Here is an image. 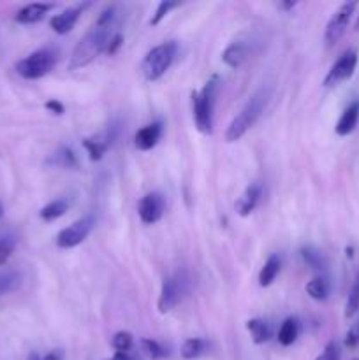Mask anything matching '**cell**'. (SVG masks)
I'll return each mask as SVG.
<instances>
[{"label":"cell","instance_id":"cell-1","mask_svg":"<svg viewBox=\"0 0 359 360\" xmlns=\"http://www.w3.org/2000/svg\"><path fill=\"white\" fill-rule=\"evenodd\" d=\"M120 13L118 6H109L104 11L99 15V18L95 20L94 25L90 27L87 34L83 36V39L76 44V48L73 50L71 55L69 69L71 71H76V69L87 67L90 62H94L102 51H108L109 43H111L113 37L118 34L116 27L120 23Z\"/></svg>","mask_w":359,"mask_h":360},{"label":"cell","instance_id":"cell-2","mask_svg":"<svg viewBox=\"0 0 359 360\" xmlns=\"http://www.w3.org/2000/svg\"><path fill=\"white\" fill-rule=\"evenodd\" d=\"M269 99H272V90L269 88H261V90L255 92L251 99H248L247 104L244 106V109L236 115V118L229 123L227 132H225V141L227 143H236L239 141L252 127L255 125L261 115L265 113L266 106H268Z\"/></svg>","mask_w":359,"mask_h":360},{"label":"cell","instance_id":"cell-3","mask_svg":"<svg viewBox=\"0 0 359 360\" xmlns=\"http://www.w3.org/2000/svg\"><path fill=\"white\" fill-rule=\"evenodd\" d=\"M218 85H220V81L217 76H213L206 81L201 92L192 94L194 122L203 134H211V130H213V111L218 95Z\"/></svg>","mask_w":359,"mask_h":360},{"label":"cell","instance_id":"cell-4","mask_svg":"<svg viewBox=\"0 0 359 360\" xmlns=\"http://www.w3.org/2000/svg\"><path fill=\"white\" fill-rule=\"evenodd\" d=\"M176 53L178 44L174 41H167V43L152 48L141 62L143 76L148 81L160 80L166 74V71H169V67L173 65Z\"/></svg>","mask_w":359,"mask_h":360},{"label":"cell","instance_id":"cell-5","mask_svg":"<svg viewBox=\"0 0 359 360\" xmlns=\"http://www.w3.org/2000/svg\"><path fill=\"white\" fill-rule=\"evenodd\" d=\"M57 60V51L51 50V48H41L23 60H20L16 64V72L25 80H39V78L46 76L50 71H53Z\"/></svg>","mask_w":359,"mask_h":360},{"label":"cell","instance_id":"cell-6","mask_svg":"<svg viewBox=\"0 0 359 360\" xmlns=\"http://www.w3.org/2000/svg\"><path fill=\"white\" fill-rule=\"evenodd\" d=\"M187 288H189V276L185 271H178V273L167 276L162 281V290H160L159 303H157L160 313H169L183 299Z\"/></svg>","mask_w":359,"mask_h":360},{"label":"cell","instance_id":"cell-7","mask_svg":"<svg viewBox=\"0 0 359 360\" xmlns=\"http://www.w3.org/2000/svg\"><path fill=\"white\" fill-rule=\"evenodd\" d=\"M94 225H95L94 216H85V218H80V220H76L74 224H71L69 227L62 229V231L58 232L57 246L58 248L69 250V248H74V246L81 245V243L88 238V234H90L92 229H94Z\"/></svg>","mask_w":359,"mask_h":360},{"label":"cell","instance_id":"cell-8","mask_svg":"<svg viewBox=\"0 0 359 360\" xmlns=\"http://www.w3.org/2000/svg\"><path fill=\"white\" fill-rule=\"evenodd\" d=\"M354 11H356V2L354 0H351V2L342 4L340 8L337 9V13L331 16L330 23H328L326 27V34H324V41H326L328 46H333L335 43H338V41L342 39V36H344L345 30H347L349 22H351Z\"/></svg>","mask_w":359,"mask_h":360},{"label":"cell","instance_id":"cell-9","mask_svg":"<svg viewBox=\"0 0 359 360\" xmlns=\"http://www.w3.org/2000/svg\"><path fill=\"white\" fill-rule=\"evenodd\" d=\"M358 60L359 57L356 50H347L345 53H342V57L335 62L333 67L328 72V76L324 78V87H337L342 81H347L349 78H352L356 67H358Z\"/></svg>","mask_w":359,"mask_h":360},{"label":"cell","instance_id":"cell-10","mask_svg":"<svg viewBox=\"0 0 359 360\" xmlns=\"http://www.w3.org/2000/svg\"><path fill=\"white\" fill-rule=\"evenodd\" d=\"M166 211V199L159 192L146 194L138 204V215L143 224L153 225L160 220Z\"/></svg>","mask_w":359,"mask_h":360},{"label":"cell","instance_id":"cell-11","mask_svg":"<svg viewBox=\"0 0 359 360\" xmlns=\"http://www.w3.org/2000/svg\"><path fill=\"white\" fill-rule=\"evenodd\" d=\"M115 129H108L106 132L102 134H97V136L94 137H87V139H83V146L85 150L88 152V155H90V160H101L102 157L106 155V152L109 150V146L113 144V139H115Z\"/></svg>","mask_w":359,"mask_h":360},{"label":"cell","instance_id":"cell-12","mask_svg":"<svg viewBox=\"0 0 359 360\" xmlns=\"http://www.w3.org/2000/svg\"><path fill=\"white\" fill-rule=\"evenodd\" d=\"M162 122L148 123V125H145L143 129H139L134 137L136 148L141 150V152H148V150L155 148V144L159 143L160 136H162Z\"/></svg>","mask_w":359,"mask_h":360},{"label":"cell","instance_id":"cell-13","mask_svg":"<svg viewBox=\"0 0 359 360\" xmlns=\"http://www.w3.org/2000/svg\"><path fill=\"white\" fill-rule=\"evenodd\" d=\"M358 123H359V99H356V101H352L351 104L344 109L337 127H335V132H337L338 136H349V134L354 132Z\"/></svg>","mask_w":359,"mask_h":360},{"label":"cell","instance_id":"cell-14","mask_svg":"<svg viewBox=\"0 0 359 360\" xmlns=\"http://www.w3.org/2000/svg\"><path fill=\"white\" fill-rule=\"evenodd\" d=\"M248 53H251V46H248V43H245V41H234V43H231L224 50V53H222V60H224V64L227 65V67L238 69L239 65L247 60Z\"/></svg>","mask_w":359,"mask_h":360},{"label":"cell","instance_id":"cell-15","mask_svg":"<svg viewBox=\"0 0 359 360\" xmlns=\"http://www.w3.org/2000/svg\"><path fill=\"white\" fill-rule=\"evenodd\" d=\"M261 183H252L251 187L244 192V195L238 199V202H236V211L241 216H248L255 208H258L259 201H261Z\"/></svg>","mask_w":359,"mask_h":360},{"label":"cell","instance_id":"cell-16","mask_svg":"<svg viewBox=\"0 0 359 360\" xmlns=\"http://www.w3.org/2000/svg\"><path fill=\"white\" fill-rule=\"evenodd\" d=\"M53 9V4H44V2H34V4L25 6L23 9H20L18 15H16V22L22 23V25H32V23L41 22L48 13Z\"/></svg>","mask_w":359,"mask_h":360},{"label":"cell","instance_id":"cell-17","mask_svg":"<svg viewBox=\"0 0 359 360\" xmlns=\"http://www.w3.org/2000/svg\"><path fill=\"white\" fill-rule=\"evenodd\" d=\"M80 15H81V8L66 9L64 13H60V15H57L51 18V22H50L51 29H53L57 34H60V36H64V34H69L71 30L74 29V25H76Z\"/></svg>","mask_w":359,"mask_h":360},{"label":"cell","instance_id":"cell-18","mask_svg":"<svg viewBox=\"0 0 359 360\" xmlns=\"http://www.w3.org/2000/svg\"><path fill=\"white\" fill-rule=\"evenodd\" d=\"M46 164L53 167H62V169H76V167L80 166V160H78V155L74 153L73 148L62 146V148H58L57 152L46 160Z\"/></svg>","mask_w":359,"mask_h":360},{"label":"cell","instance_id":"cell-19","mask_svg":"<svg viewBox=\"0 0 359 360\" xmlns=\"http://www.w3.org/2000/svg\"><path fill=\"white\" fill-rule=\"evenodd\" d=\"M300 331H302V325H300V320L294 317L286 318L283 324L280 325L279 331V343L283 346H290L296 343L297 336H300Z\"/></svg>","mask_w":359,"mask_h":360},{"label":"cell","instance_id":"cell-20","mask_svg":"<svg viewBox=\"0 0 359 360\" xmlns=\"http://www.w3.org/2000/svg\"><path fill=\"white\" fill-rule=\"evenodd\" d=\"M247 329L252 334V341L255 345H265V343L269 341L272 338V327L266 320L262 318H252V320L247 322Z\"/></svg>","mask_w":359,"mask_h":360},{"label":"cell","instance_id":"cell-21","mask_svg":"<svg viewBox=\"0 0 359 360\" xmlns=\"http://www.w3.org/2000/svg\"><path fill=\"white\" fill-rule=\"evenodd\" d=\"M307 294L314 301H326L331 294V283L326 276H317L307 283Z\"/></svg>","mask_w":359,"mask_h":360},{"label":"cell","instance_id":"cell-22","mask_svg":"<svg viewBox=\"0 0 359 360\" xmlns=\"http://www.w3.org/2000/svg\"><path fill=\"white\" fill-rule=\"evenodd\" d=\"M69 208L71 202L67 201V199H55V201H51L50 204H46L41 209L39 215L44 222H53L57 220V218H60V216L66 215Z\"/></svg>","mask_w":359,"mask_h":360},{"label":"cell","instance_id":"cell-23","mask_svg":"<svg viewBox=\"0 0 359 360\" xmlns=\"http://www.w3.org/2000/svg\"><path fill=\"white\" fill-rule=\"evenodd\" d=\"M280 267H282V260L279 255H272L262 266L261 273H259V285L261 287H269V285L275 281V278L279 276Z\"/></svg>","mask_w":359,"mask_h":360},{"label":"cell","instance_id":"cell-24","mask_svg":"<svg viewBox=\"0 0 359 360\" xmlns=\"http://www.w3.org/2000/svg\"><path fill=\"white\" fill-rule=\"evenodd\" d=\"M210 345H208L206 339L203 338H190L183 343L182 346V357L185 360H194V359H199L201 355L208 352Z\"/></svg>","mask_w":359,"mask_h":360},{"label":"cell","instance_id":"cell-25","mask_svg":"<svg viewBox=\"0 0 359 360\" xmlns=\"http://www.w3.org/2000/svg\"><path fill=\"white\" fill-rule=\"evenodd\" d=\"M22 283V274L15 269H8L0 273V297L9 292H15Z\"/></svg>","mask_w":359,"mask_h":360},{"label":"cell","instance_id":"cell-26","mask_svg":"<svg viewBox=\"0 0 359 360\" xmlns=\"http://www.w3.org/2000/svg\"><path fill=\"white\" fill-rule=\"evenodd\" d=\"M302 259L305 260L307 266L312 267V269L316 271L326 269V264H328L326 257H324L319 250L314 248V246H305V248H302Z\"/></svg>","mask_w":359,"mask_h":360},{"label":"cell","instance_id":"cell-27","mask_svg":"<svg viewBox=\"0 0 359 360\" xmlns=\"http://www.w3.org/2000/svg\"><path fill=\"white\" fill-rule=\"evenodd\" d=\"M359 311V274L352 283L351 292H349L347 303H345V318H352Z\"/></svg>","mask_w":359,"mask_h":360},{"label":"cell","instance_id":"cell-28","mask_svg":"<svg viewBox=\"0 0 359 360\" xmlns=\"http://www.w3.org/2000/svg\"><path fill=\"white\" fill-rule=\"evenodd\" d=\"M111 345L116 352H129L132 348V345H134V338H132L131 332L120 331L113 336Z\"/></svg>","mask_w":359,"mask_h":360},{"label":"cell","instance_id":"cell-29","mask_svg":"<svg viewBox=\"0 0 359 360\" xmlns=\"http://www.w3.org/2000/svg\"><path fill=\"white\" fill-rule=\"evenodd\" d=\"M141 345H143V350H145V352L155 360L164 359V357L169 355V352H167L159 341H155V339H141Z\"/></svg>","mask_w":359,"mask_h":360},{"label":"cell","instance_id":"cell-30","mask_svg":"<svg viewBox=\"0 0 359 360\" xmlns=\"http://www.w3.org/2000/svg\"><path fill=\"white\" fill-rule=\"evenodd\" d=\"M178 2H169V0H162V2H160L159 4V8H157V11H155V15H153V18L150 20V25L152 27H157L159 25L160 22H162L164 18H166V15L167 13L171 11V9H174V8H178Z\"/></svg>","mask_w":359,"mask_h":360},{"label":"cell","instance_id":"cell-31","mask_svg":"<svg viewBox=\"0 0 359 360\" xmlns=\"http://www.w3.org/2000/svg\"><path fill=\"white\" fill-rule=\"evenodd\" d=\"M15 250V239L13 238H0V266L6 264Z\"/></svg>","mask_w":359,"mask_h":360},{"label":"cell","instance_id":"cell-32","mask_svg":"<svg viewBox=\"0 0 359 360\" xmlns=\"http://www.w3.org/2000/svg\"><path fill=\"white\" fill-rule=\"evenodd\" d=\"M316 360H340V346H338V343L337 341L328 343L324 352L321 353Z\"/></svg>","mask_w":359,"mask_h":360},{"label":"cell","instance_id":"cell-33","mask_svg":"<svg viewBox=\"0 0 359 360\" xmlns=\"http://www.w3.org/2000/svg\"><path fill=\"white\" fill-rule=\"evenodd\" d=\"M344 343L347 348H356V346H359V322H356V324L349 329L347 334H345Z\"/></svg>","mask_w":359,"mask_h":360},{"label":"cell","instance_id":"cell-34","mask_svg":"<svg viewBox=\"0 0 359 360\" xmlns=\"http://www.w3.org/2000/svg\"><path fill=\"white\" fill-rule=\"evenodd\" d=\"M122 44H124V36H122V34L118 32V34H116V36L111 39V43H109L108 51H106V53H108V55H115L116 51H118V48L122 46Z\"/></svg>","mask_w":359,"mask_h":360},{"label":"cell","instance_id":"cell-35","mask_svg":"<svg viewBox=\"0 0 359 360\" xmlns=\"http://www.w3.org/2000/svg\"><path fill=\"white\" fill-rule=\"evenodd\" d=\"M46 109H48V111L55 113V115H58V116L66 113V108H64V104H62V102H58V101H48L46 102Z\"/></svg>","mask_w":359,"mask_h":360},{"label":"cell","instance_id":"cell-36","mask_svg":"<svg viewBox=\"0 0 359 360\" xmlns=\"http://www.w3.org/2000/svg\"><path fill=\"white\" fill-rule=\"evenodd\" d=\"M108 360H138V359L129 352H115V355L109 357Z\"/></svg>","mask_w":359,"mask_h":360},{"label":"cell","instance_id":"cell-37","mask_svg":"<svg viewBox=\"0 0 359 360\" xmlns=\"http://www.w3.org/2000/svg\"><path fill=\"white\" fill-rule=\"evenodd\" d=\"M41 360H64V352L62 350H53V352L44 355Z\"/></svg>","mask_w":359,"mask_h":360},{"label":"cell","instance_id":"cell-38","mask_svg":"<svg viewBox=\"0 0 359 360\" xmlns=\"http://www.w3.org/2000/svg\"><path fill=\"white\" fill-rule=\"evenodd\" d=\"M29 360H41V357L37 355V353H32V355L29 357Z\"/></svg>","mask_w":359,"mask_h":360},{"label":"cell","instance_id":"cell-39","mask_svg":"<svg viewBox=\"0 0 359 360\" xmlns=\"http://www.w3.org/2000/svg\"><path fill=\"white\" fill-rule=\"evenodd\" d=\"M2 215H4V206L0 204V218H2Z\"/></svg>","mask_w":359,"mask_h":360},{"label":"cell","instance_id":"cell-40","mask_svg":"<svg viewBox=\"0 0 359 360\" xmlns=\"http://www.w3.org/2000/svg\"><path fill=\"white\" fill-rule=\"evenodd\" d=\"M356 30H359V16H358V22H356Z\"/></svg>","mask_w":359,"mask_h":360},{"label":"cell","instance_id":"cell-41","mask_svg":"<svg viewBox=\"0 0 359 360\" xmlns=\"http://www.w3.org/2000/svg\"><path fill=\"white\" fill-rule=\"evenodd\" d=\"M354 360H359V359H354Z\"/></svg>","mask_w":359,"mask_h":360}]
</instances>
